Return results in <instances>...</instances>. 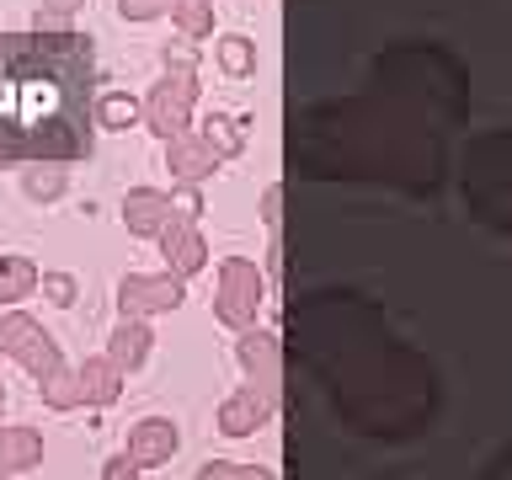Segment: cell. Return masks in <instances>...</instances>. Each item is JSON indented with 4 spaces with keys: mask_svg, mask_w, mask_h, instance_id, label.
I'll return each instance as SVG.
<instances>
[{
    "mask_svg": "<svg viewBox=\"0 0 512 480\" xmlns=\"http://www.w3.org/2000/svg\"><path fill=\"white\" fill-rule=\"evenodd\" d=\"M166 6H171V0H118V11L134 16V22H150V16H160Z\"/></svg>",
    "mask_w": 512,
    "mask_h": 480,
    "instance_id": "cell-18",
    "label": "cell"
},
{
    "mask_svg": "<svg viewBox=\"0 0 512 480\" xmlns=\"http://www.w3.org/2000/svg\"><path fill=\"white\" fill-rule=\"evenodd\" d=\"M75 6H80V0H48V6H43V16H38V27H54L59 16H70Z\"/></svg>",
    "mask_w": 512,
    "mask_h": 480,
    "instance_id": "cell-20",
    "label": "cell"
},
{
    "mask_svg": "<svg viewBox=\"0 0 512 480\" xmlns=\"http://www.w3.org/2000/svg\"><path fill=\"white\" fill-rule=\"evenodd\" d=\"M160 240H166V262L176 267V278H182V272H198V267H203V240H198V230H187L182 219H166Z\"/></svg>",
    "mask_w": 512,
    "mask_h": 480,
    "instance_id": "cell-8",
    "label": "cell"
},
{
    "mask_svg": "<svg viewBox=\"0 0 512 480\" xmlns=\"http://www.w3.org/2000/svg\"><path fill=\"white\" fill-rule=\"evenodd\" d=\"M38 288V272H32L27 262H0V304H11V299H22Z\"/></svg>",
    "mask_w": 512,
    "mask_h": 480,
    "instance_id": "cell-13",
    "label": "cell"
},
{
    "mask_svg": "<svg viewBox=\"0 0 512 480\" xmlns=\"http://www.w3.org/2000/svg\"><path fill=\"white\" fill-rule=\"evenodd\" d=\"M128 454H134V464H144V470H150V464H166L171 454H176V427L171 422H139L134 427V438H128Z\"/></svg>",
    "mask_w": 512,
    "mask_h": 480,
    "instance_id": "cell-5",
    "label": "cell"
},
{
    "mask_svg": "<svg viewBox=\"0 0 512 480\" xmlns=\"http://www.w3.org/2000/svg\"><path fill=\"white\" fill-rule=\"evenodd\" d=\"M214 166H219V155L208 150V144H192V139H176L171 144V171L187 176V182H198V176L214 171Z\"/></svg>",
    "mask_w": 512,
    "mask_h": 480,
    "instance_id": "cell-11",
    "label": "cell"
},
{
    "mask_svg": "<svg viewBox=\"0 0 512 480\" xmlns=\"http://www.w3.org/2000/svg\"><path fill=\"white\" fill-rule=\"evenodd\" d=\"M112 395H118V363H112V358H96V363L80 368V400L107 406Z\"/></svg>",
    "mask_w": 512,
    "mask_h": 480,
    "instance_id": "cell-9",
    "label": "cell"
},
{
    "mask_svg": "<svg viewBox=\"0 0 512 480\" xmlns=\"http://www.w3.org/2000/svg\"><path fill=\"white\" fill-rule=\"evenodd\" d=\"M123 219H128V230H139V235H160V230H166V219H171V198L139 187V192H128Z\"/></svg>",
    "mask_w": 512,
    "mask_h": 480,
    "instance_id": "cell-7",
    "label": "cell"
},
{
    "mask_svg": "<svg viewBox=\"0 0 512 480\" xmlns=\"http://www.w3.org/2000/svg\"><path fill=\"white\" fill-rule=\"evenodd\" d=\"M224 64H230V75H246L251 48H246V43H224Z\"/></svg>",
    "mask_w": 512,
    "mask_h": 480,
    "instance_id": "cell-19",
    "label": "cell"
},
{
    "mask_svg": "<svg viewBox=\"0 0 512 480\" xmlns=\"http://www.w3.org/2000/svg\"><path fill=\"white\" fill-rule=\"evenodd\" d=\"M0 347L6 352H16V358H22L32 374H54L59 368V352H54V342H48V336L38 331V320H27V315H11V320H0Z\"/></svg>",
    "mask_w": 512,
    "mask_h": 480,
    "instance_id": "cell-1",
    "label": "cell"
},
{
    "mask_svg": "<svg viewBox=\"0 0 512 480\" xmlns=\"http://www.w3.org/2000/svg\"><path fill=\"white\" fill-rule=\"evenodd\" d=\"M256 299H262V278H256L251 262H224L219 267V315L230 326H246L256 315Z\"/></svg>",
    "mask_w": 512,
    "mask_h": 480,
    "instance_id": "cell-2",
    "label": "cell"
},
{
    "mask_svg": "<svg viewBox=\"0 0 512 480\" xmlns=\"http://www.w3.org/2000/svg\"><path fill=\"white\" fill-rule=\"evenodd\" d=\"M208 150H214V155H235L240 150V128L214 118V123H208Z\"/></svg>",
    "mask_w": 512,
    "mask_h": 480,
    "instance_id": "cell-15",
    "label": "cell"
},
{
    "mask_svg": "<svg viewBox=\"0 0 512 480\" xmlns=\"http://www.w3.org/2000/svg\"><path fill=\"white\" fill-rule=\"evenodd\" d=\"M144 352H150V331H144L139 320H123L118 336H112V352H107V358L118 363V368H139Z\"/></svg>",
    "mask_w": 512,
    "mask_h": 480,
    "instance_id": "cell-10",
    "label": "cell"
},
{
    "mask_svg": "<svg viewBox=\"0 0 512 480\" xmlns=\"http://www.w3.org/2000/svg\"><path fill=\"white\" fill-rule=\"evenodd\" d=\"M43 294L54 304H75V278H64V272H48L43 278Z\"/></svg>",
    "mask_w": 512,
    "mask_h": 480,
    "instance_id": "cell-17",
    "label": "cell"
},
{
    "mask_svg": "<svg viewBox=\"0 0 512 480\" xmlns=\"http://www.w3.org/2000/svg\"><path fill=\"white\" fill-rule=\"evenodd\" d=\"M267 406H272L267 395H256V390H240V395H230V400H224V411H219V427L230 432V438H246V432H256V427L267 422Z\"/></svg>",
    "mask_w": 512,
    "mask_h": 480,
    "instance_id": "cell-6",
    "label": "cell"
},
{
    "mask_svg": "<svg viewBox=\"0 0 512 480\" xmlns=\"http://www.w3.org/2000/svg\"><path fill=\"white\" fill-rule=\"evenodd\" d=\"M118 299H123V310H128V315L171 310V304H182V283H176V278H128Z\"/></svg>",
    "mask_w": 512,
    "mask_h": 480,
    "instance_id": "cell-4",
    "label": "cell"
},
{
    "mask_svg": "<svg viewBox=\"0 0 512 480\" xmlns=\"http://www.w3.org/2000/svg\"><path fill=\"white\" fill-rule=\"evenodd\" d=\"M59 187H64L59 171H27V192H32V198H54Z\"/></svg>",
    "mask_w": 512,
    "mask_h": 480,
    "instance_id": "cell-16",
    "label": "cell"
},
{
    "mask_svg": "<svg viewBox=\"0 0 512 480\" xmlns=\"http://www.w3.org/2000/svg\"><path fill=\"white\" fill-rule=\"evenodd\" d=\"M96 118H102L107 128H134L139 123V102H128V96H102Z\"/></svg>",
    "mask_w": 512,
    "mask_h": 480,
    "instance_id": "cell-14",
    "label": "cell"
},
{
    "mask_svg": "<svg viewBox=\"0 0 512 480\" xmlns=\"http://www.w3.org/2000/svg\"><path fill=\"white\" fill-rule=\"evenodd\" d=\"M187 107H192V75H176V80H166V86H160V91L150 96V123H155V134H160V139L182 134Z\"/></svg>",
    "mask_w": 512,
    "mask_h": 480,
    "instance_id": "cell-3",
    "label": "cell"
},
{
    "mask_svg": "<svg viewBox=\"0 0 512 480\" xmlns=\"http://www.w3.org/2000/svg\"><path fill=\"white\" fill-rule=\"evenodd\" d=\"M43 459V448L32 432H0V470H32Z\"/></svg>",
    "mask_w": 512,
    "mask_h": 480,
    "instance_id": "cell-12",
    "label": "cell"
}]
</instances>
